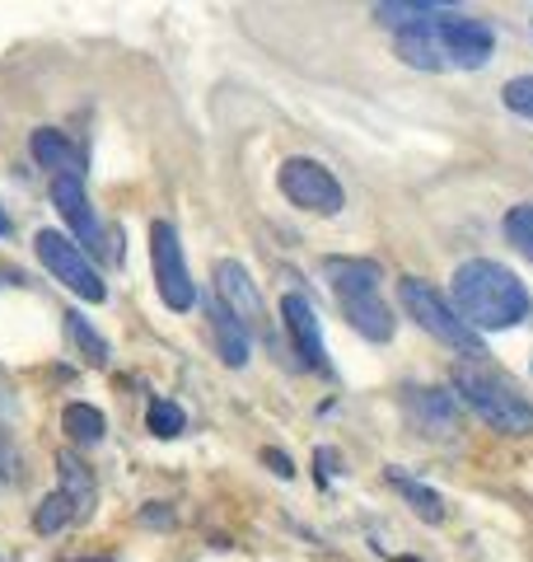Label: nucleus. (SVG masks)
<instances>
[{
	"mask_svg": "<svg viewBox=\"0 0 533 562\" xmlns=\"http://www.w3.org/2000/svg\"><path fill=\"white\" fill-rule=\"evenodd\" d=\"M491 52H496L491 24L458 10H440L435 20L398 33V57L412 70H483Z\"/></svg>",
	"mask_w": 533,
	"mask_h": 562,
	"instance_id": "f257e3e1",
	"label": "nucleus"
},
{
	"mask_svg": "<svg viewBox=\"0 0 533 562\" xmlns=\"http://www.w3.org/2000/svg\"><path fill=\"white\" fill-rule=\"evenodd\" d=\"M458 319L473 333H501V328H520L529 319V286L510 268L491 258H468L464 268L454 272V301Z\"/></svg>",
	"mask_w": 533,
	"mask_h": 562,
	"instance_id": "f03ea898",
	"label": "nucleus"
},
{
	"mask_svg": "<svg viewBox=\"0 0 533 562\" xmlns=\"http://www.w3.org/2000/svg\"><path fill=\"white\" fill-rule=\"evenodd\" d=\"M454 394L464 408L477 413V422H487L501 436H533V403L514 390V384L491 371L487 361H458L454 366Z\"/></svg>",
	"mask_w": 533,
	"mask_h": 562,
	"instance_id": "7ed1b4c3",
	"label": "nucleus"
},
{
	"mask_svg": "<svg viewBox=\"0 0 533 562\" xmlns=\"http://www.w3.org/2000/svg\"><path fill=\"white\" fill-rule=\"evenodd\" d=\"M324 272L332 281V295L342 305L347 324L361 333L370 342H388L394 338V310L384 305L379 295V262H365V258H328Z\"/></svg>",
	"mask_w": 533,
	"mask_h": 562,
	"instance_id": "20e7f679",
	"label": "nucleus"
},
{
	"mask_svg": "<svg viewBox=\"0 0 533 562\" xmlns=\"http://www.w3.org/2000/svg\"><path fill=\"white\" fill-rule=\"evenodd\" d=\"M398 301H402V310L412 314V319L431 333V338H440L444 347H454L458 357H473V361H483L487 357V347H483V338L458 319V310L444 301V295L431 286V281H421V277H402L398 281Z\"/></svg>",
	"mask_w": 533,
	"mask_h": 562,
	"instance_id": "39448f33",
	"label": "nucleus"
},
{
	"mask_svg": "<svg viewBox=\"0 0 533 562\" xmlns=\"http://www.w3.org/2000/svg\"><path fill=\"white\" fill-rule=\"evenodd\" d=\"M276 188L286 192V202L299 211H314V216H337L347 206V192L337 183V173L328 165L309 160V155H291L276 169Z\"/></svg>",
	"mask_w": 533,
	"mask_h": 562,
	"instance_id": "423d86ee",
	"label": "nucleus"
},
{
	"mask_svg": "<svg viewBox=\"0 0 533 562\" xmlns=\"http://www.w3.org/2000/svg\"><path fill=\"white\" fill-rule=\"evenodd\" d=\"M33 249H38V262L52 272V281H61V286L76 291L80 301H89V305H103V301H109V286H103V277L94 272V262L80 254L76 239H66L61 231H38Z\"/></svg>",
	"mask_w": 533,
	"mask_h": 562,
	"instance_id": "0eeeda50",
	"label": "nucleus"
},
{
	"mask_svg": "<svg viewBox=\"0 0 533 562\" xmlns=\"http://www.w3.org/2000/svg\"><path fill=\"white\" fill-rule=\"evenodd\" d=\"M150 268H155V286L159 301H165L173 314H188L197 305V286H192L188 258H183V239H178L173 221H155L150 225Z\"/></svg>",
	"mask_w": 533,
	"mask_h": 562,
	"instance_id": "6e6552de",
	"label": "nucleus"
},
{
	"mask_svg": "<svg viewBox=\"0 0 533 562\" xmlns=\"http://www.w3.org/2000/svg\"><path fill=\"white\" fill-rule=\"evenodd\" d=\"M281 324H286V333H291L295 357L305 361L309 371L328 375L332 366H328V351H324V328H318V314H314V305L299 291H291L286 301H281Z\"/></svg>",
	"mask_w": 533,
	"mask_h": 562,
	"instance_id": "1a4fd4ad",
	"label": "nucleus"
},
{
	"mask_svg": "<svg viewBox=\"0 0 533 562\" xmlns=\"http://www.w3.org/2000/svg\"><path fill=\"white\" fill-rule=\"evenodd\" d=\"M216 301L235 314L243 328H262V295L253 286V277L239 258H220L216 262Z\"/></svg>",
	"mask_w": 533,
	"mask_h": 562,
	"instance_id": "9d476101",
	"label": "nucleus"
},
{
	"mask_svg": "<svg viewBox=\"0 0 533 562\" xmlns=\"http://www.w3.org/2000/svg\"><path fill=\"white\" fill-rule=\"evenodd\" d=\"M52 202H57V211H61V221L76 231L84 244H103V225H99V216H94V206H89V192H84V183L80 179H52Z\"/></svg>",
	"mask_w": 533,
	"mask_h": 562,
	"instance_id": "9b49d317",
	"label": "nucleus"
},
{
	"mask_svg": "<svg viewBox=\"0 0 533 562\" xmlns=\"http://www.w3.org/2000/svg\"><path fill=\"white\" fill-rule=\"evenodd\" d=\"M402 403H407V413H412L426 436H454L458 431V398L454 394H444V390H421V384H407L402 390Z\"/></svg>",
	"mask_w": 533,
	"mask_h": 562,
	"instance_id": "f8f14e48",
	"label": "nucleus"
},
{
	"mask_svg": "<svg viewBox=\"0 0 533 562\" xmlns=\"http://www.w3.org/2000/svg\"><path fill=\"white\" fill-rule=\"evenodd\" d=\"M29 150H33V160H38L43 169H57L52 179H84V150L76 146V140H66L61 132H52V127H38L29 136Z\"/></svg>",
	"mask_w": 533,
	"mask_h": 562,
	"instance_id": "ddd939ff",
	"label": "nucleus"
},
{
	"mask_svg": "<svg viewBox=\"0 0 533 562\" xmlns=\"http://www.w3.org/2000/svg\"><path fill=\"white\" fill-rule=\"evenodd\" d=\"M206 319H211V338H216V357L229 366V371L248 366V328L216 301V295L206 301Z\"/></svg>",
	"mask_w": 533,
	"mask_h": 562,
	"instance_id": "4468645a",
	"label": "nucleus"
},
{
	"mask_svg": "<svg viewBox=\"0 0 533 562\" xmlns=\"http://www.w3.org/2000/svg\"><path fill=\"white\" fill-rule=\"evenodd\" d=\"M384 479L402 492V502L412 506V512H417L426 525H440V520H444V497H440L435 487H426L421 479H412V473H402L398 464H388V469H384Z\"/></svg>",
	"mask_w": 533,
	"mask_h": 562,
	"instance_id": "2eb2a0df",
	"label": "nucleus"
},
{
	"mask_svg": "<svg viewBox=\"0 0 533 562\" xmlns=\"http://www.w3.org/2000/svg\"><path fill=\"white\" fill-rule=\"evenodd\" d=\"M440 10H450V5H435V0H379V5H375V20H379L384 29L402 33V29H417V24H426V20H435Z\"/></svg>",
	"mask_w": 533,
	"mask_h": 562,
	"instance_id": "dca6fc26",
	"label": "nucleus"
},
{
	"mask_svg": "<svg viewBox=\"0 0 533 562\" xmlns=\"http://www.w3.org/2000/svg\"><path fill=\"white\" fill-rule=\"evenodd\" d=\"M61 427L70 431V441H80V446H99V441H103V431H109V422H103V413L94 408V403H66Z\"/></svg>",
	"mask_w": 533,
	"mask_h": 562,
	"instance_id": "f3484780",
	"label": "nucleus"
},
{
	"mask_svg": "<svg viewBox=\"0 0 533 562\" xmlns=\"http://www.w3.org/2000/svg\"><path fill=\"white\" fill-rule=\"evenodd\" d=\"M70 520H84V516H80V506L57 487V492H47L43 506L33 512V530H38V535H61Z\"/></svg>",
	"mask_w": 533,
	"mask_h": 562,
	"instance_id": "a211bd4d",
	"label": "nucleus"
},
{
	"mask_svg": "<svg viewBox=\"0 0 533 562\" xmlns=\"http://www.w3.org/2000/svg\"><path fill=\"white\" fill-rule=\"evenodd\" d=\"M57 464H61V492L80 506V516H89V512H94V479H89V469H84L70 450L61 454Z\"/></svg>",
	"mask_w": 533,
	"mask_h": 562,
	"instance_id": "6ab92c4d",
	"label": "nucleus"
},
{
	"mask_svg": "<svg viewBox=\"0 0 533 562\" xmlns=\"http://www.w3.org/2000/svg\"><path fill=\"white\" fill-rule=\"evenodd\" d=\"M146 427H150V436H159V441H169V436H178L188 427V417H183V408H178L173 398H155L150 413H146Z\"/></svg>",
	"mask_w": 533,
	"mask_h": 562,
	"instance_id": "aec40b11",
	"label": "nucleus"
},
{
	"mask_svg": "<svg viewBox=\"0 0 533 562\" xmlns=\"http://www.w3.org/2000/svg\"><path fill=\"white\" fill-rule=\"evenodd\" d=\"M506 239L520 249L529 262H533V202H524V206H510L506 211Z\"/></svg>",
	"mask_w": 533,
	"mask_h": 562,
	"instance_id": "412c9836",
	"label": "nucleus"
},
{
	"mask_svg": "<svg viewBox=\"0 0 533 562\" xmlns=\"http://www.w3.org/2000/svg\"><path fill=\"white\" fill-rule=\"evenodd\" d=\"M66 333H70V342H76L80 351H89V361L94 366H109V342H103L99 333L80 319V314H66Z\"/></svg>",
	"mask_w": 533,
	"mask_h": 562,
	"instance_id": "4be33fe9",
	"label": "nucleus"
},
{
	"mask_svg": "<svg viewBox=\"0 0 533 562\" xmlns=\"http://www.w3.org/2000/svg\"><path fill=\"white\" fill-rule=\"evenodd\" d=\"M501 99H506L510 113H520V117L533 122V76H514L506 90H501Z\"/></svg>",
	"mask_w": 533,
	"mask_h": 562,
	"instance_id": "5701e85b",
	"label": "nucleus"
},
{
	"mask_svg": "<svg viewBox=\"0 0 533 562\" xmlns=\"http://www.w3.org/2000/svg\"><path fill=\"white\" fill-rule=\"evenodd\" d=\"M14 417V384L5 375V366H0V422H10Z\"/></svg>",
	"mask_w": 533,
	"mask_h": 562,
	"instance_id": "b1692460",
	"label": "nucleus"
},
{
	"mask_svg": "<svg viewBox=\"0 0 533 562\" xmlns=\"http://www.w3.org/2000/svg\"><path fill=\"white\" fill-rule=\"evenodd\" d=\"M262 460L272 464V469L281 473V479H291V473H295V469H291V460H286V454H281V450H262Z\"/></svg>",
	"mask_w": 533,
	"mask_h": 562,
	"instance_id": "393cba45",
	"label": "nucleus"
},
{
	"mask_svg": "<svg viewBox=\"0 0 533 562\" xmlns=\"http://www.w3.org/2000/svg\"><path fill=\"white\" fill-rule=\"evenodd\" d=\"M10 231V221H5V211H0V235H5Z\"/></svg>",
	"mask_w": 533,
	"mask_h": 562,
	"instance_id": "a878e982",
	"label": "nucleus"
}]
</instances>
